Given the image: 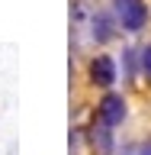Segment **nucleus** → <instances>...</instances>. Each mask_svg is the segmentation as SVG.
Instances as JSON below:
<instances>
[{"instance_id":"1","label":"nucleus","mask_w":151,"mask_h":155,"mask_svg":"<svg viewBox=\"0 0 151 155\" xmlns=\"http://www.w3.org/2000/svg\"><path fill=\"white\" fill-rule=\"evenodd\" d=\"M113 10H116V19L122 23V29H129V32H138L148 23L145 0H113Z\"/></svg>"},{"instance_id":"2","label":"nucleus","mask_w":151,"mask_h":155,"mask_svg":"<svg viewBox=\"0 0 151 155\" xmlns=\"http://www.w3.org/2000/svg\"><path fill=\"white\" fill-rule=\"evenodd\" d=\"M87 142H90V149H93L96 155H109L113 152V126H106L103 120L93 116V123L87 129Z\"/></svg>"},{"instance_id":"3","label":"nucleus","mask_w":151,"mask_h":155,"mask_svg":"<svg viewBox=\"0 0 151 155\" xmlns=\"http://www.w3.org/2000/svg\"><path fill=\"white\" fill-rule=\"evenodd\" d=\"M96 120H103L106 126H119L125 120V100L119 94H106L96 107Z\"/></svg>"},{"instance_id":"4","label":"nucleus","mask_w":151,"mask_h":155,"mask_svg":"<svg viewBox=\"0 0 151 155\" xmlns=\"http://www.w3.org/2000/svg\"><path fill=\"white\" fill-rule=\"evenodd\" d=\"M90 81H93L96 87L109 91V87L116 84V61L109 55H96L93 61H90Z\"/></svg>"},{"instance_id":"5","label":"nucleus","mask_w":151,"mask_h":155,"mask_svg":"<svg viewBox=\"0 0 151 155\" xmlns=\"http://www.w3.org/2000/svg\"><path fill=\"white\" fill-rule=\"evenodd\" d=\"M113 36H116V29H113V23H109V16H106V13H96L93 16V39L96 42H109Z\"/></svg>"},{"instance_id":"6","label":"nucleus","mask_w":151,"mask_h":155,"mask_svg":"<svg viewBox=\"0 0 151 155\" xmlns=\"http://www.w3.org/2000/svg\"><path fill=\"white\" fill-rule=\"evenodd\" d=\"M142 71H145V78H148V84H151V45L142 52Z\"/></svg>"},{"instance_id":"7","label":"nucleus","mask_w":151,"mask_h":155,"mask_svg":"<svg viewBox=\"0 0 151 155\" xmlns=\"http://www.w3.org/2000/svg\"><path fill=\"white\" fill-rule=\"evenodd\" d=\"M138 155H151V139H148V142H142V145H138Z\"/></svg>"}]
</instances>
